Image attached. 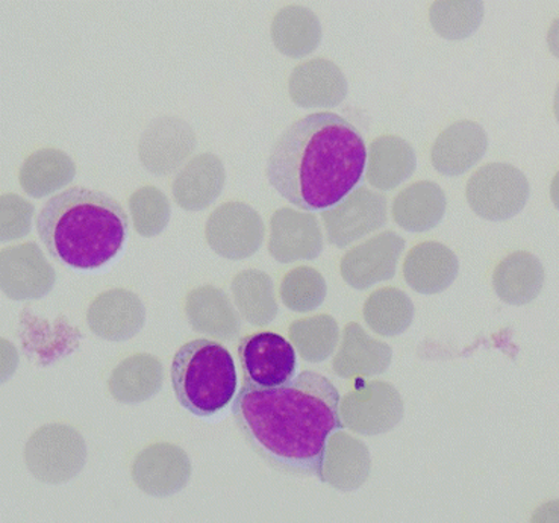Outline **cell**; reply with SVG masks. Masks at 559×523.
I'll list each match as a JSON object with an SVG mask.
<instances>
[{"instance_id":"6da1fadb","label":"cell","mask_w":559,"mask_h":523,"mask_svg":"<svg viewBox=\"0 0 559 523\" xmlns=\"http://www.w3.org/2000/svg\"><path fill=\"white\" fill-rule=\"evenodd\" d=\"M340 401L328 378L305 370L281 388L245 381L233 416L253 451L275 469L320 479L328 442L344 428Z\"/></svg>"},{"instance_id":"7a4b0ae2","label":"cell","mask_w":559,"mask_h":523,"mask_svg":"<svg viewBox=\"0 0 559 523\" xmlns=\"http://www.w3.org/2000/svg\"><path fill=\"white\" fill-rule=\"evenodd\" d=\"M366 142L361 132L335 112L296 120L270 151L265 175L290 204L326 211L350 194L365 175Z\"/></svg>"},{"instance_id":"3957f363","label":"cell","mask_w":559,"mask_h":523,"mask_svg":"<svg viewBox=\"0 0 559 523\" xmlns=\"http://www.w3.org/2000/svg\"><path fill=\"white\" fill-rule=\"evenodd\" d=\"M35 226L50 255L78 272H97L115 263L129 234L123 206L104 191L85 187L50 198Z\"/></svg>"},{"instance_id":"277c9868","label":"cell","mask_w":559,"mask_h":523,"mask_svg":"<svg viewBox=\"0 0 559 523\" xmlns=\"http://www.w3.org/2000/svg\"><path fill=\"white\" fill-rule=\"evenodd\" d=\"M171 385L187 412L201 419H216L236 400V362L221 343L209 338L186 343L171 361Z\"/></svg>"},{"instance_id":"5b68a950","label":"cell","mask_w":559,"mask_h":523,"mask_svg":"<svg viewBox=\"0 0 559 523\" xmlns=\"http://www.w3.org/2000/svg\"><path fill=\"white\" fill-rule=\"evenodd\" d=\"M467 202L479 217L507 221L518 216L530 199L526 175L507 163H490L480 167L467 182Z\"/></svg>"},{"instance_id":"8992f818","label":"cell","mask_w":559,"mask_h":523,"mask_svg":"<svg viewBox=\"0 0 559 523\" xmlns=\"http://www.w3.org/2000/svg\"><path fill=\"white\" fill-rule=\"evenodd\" d=\"M340 415L344 427L358 435H384L404 417V402L386 382L357 380L355 389L340 401Z\"/></svg>"},{"instance_id":"52a82bcc","label":"cell","mask_w":559,"mask_h":523,"mask_svg":"<svg viewBox=\"0 0 559 523\" xmlns=\"http://www.w3.org/2000/svg\"><path fill=\"white\" fill-rule=\"evenodd\" d=\"M238 357L245 381L257 388H281L296 377V350L283 335L270 331L246 335L238 345Z\"/></svg>"},{"instance_id":"ba28073f","label":"cell","mask_w":559,"mask_h":523,"mask_svg":"<svg viewBox=\"0 0 559 523\" xmlns=\"http://www.w3.org/2000/svg\"><path fill=\"white\" fill-rule=\"evenodd\" d=\"M322 218L330 243L344 248L385 226L389 205L384 194L359 187L324 211Z\"/></svg>"},{"instance_id":"9c48e42d","label":"cell","mask_w":559,"mask_h":523,"mask_svg":"<svg viewBox=\"0 0 559 523\" xmlns=\"http://www.w3.org/2000/svg\"><path fill=\"white\" fill-rule=\"evenodd\" d=\"M405 245V238L394 231H385L355 246L342 261L340 271L343 280L357 290L393 280Z\"/></svg>"},{"instance_id":"30bf717a","label":"cell","mask_w":559,"mask_h":523,"mask_svg":"<svg viewBox=\"0 0 559 523\" xmlns=\"http://www.w3.org/2000/svg\"><path fill=\"white\" fill-rule=\"evenodd\" d=\"M264 233L260 214L241 202L218 209L206 226L211 246L221 255L233 260L253 255L263 243Z\"/></svg>"},{"instance_id":"8fae6325","label":"cell","mask_w":559,"mask_h":523,"mask_svg":"<svg viewBox=\"0 0 559 523\" xmlns=\"http://www.w3.org/2000/svg\"><path fill=\"white\" fill-rule=\"evenodd\" d=\"M488 135L479 123L460 120L445 128L433 142L432 166L445 177H460L487 154Z\"/></svg>"},{"instance_id":"7c38bea8","label":"cell","mask_w":559,"mask_h":523,"mask_svg":"<svg viewBox=\"0 0 559 523\" xmlns=\"http://www.w3.org/2000/svg\"><path fill=\"white\" fill-rule=\"evenodd\" d=\"M323 249L322 233L311 214L290 209L277 210L272 218L270 253L281 263L312 260Z\"/></svg>"},{"instance_id":"4fadbf2b","label":"cell","mask_w":559,"mask_h":523,"mask_svg":"<svg viewBox=\"0 0 559 523\" xmlns=\"http://www.w3.org/2000/svg\"><path fill=\"white\" fill-rule=\"evenodd\" d=\"M460 272L459 259L448 246L424 241L406 255L404 276L408 286L421 295L448 290Z\"/></svg>"},{"instance_id":"5bb4252c","label":"cell","mask_w":559,"mask_h":523,"mask_svg":"<svg viewBox=\"0 0 559 523\" xmlns=\"http://www.w3.org/2000/svg\"><path fill=\"white\" fill-rule=\"evenodd\" d=\"M346 95V78L334 62L308 61L292 73L290 96L299 107H337Z\"/></svg>"},{"instance_id":"9a60e30c","label":"cell","mask_w":559,"mask_h":523,"mask_svg":"<svg viewBox=\"0 0 559 523\" xmlns=\"http://www.w3.org/2000/svg\"><path fill=\"white\" fill-rule=\"evenodd\" d=\"M366 179L378 190H393L413 177L417 157L412 144L397 135H381L367 152Z\"/></svg>"},{"instance_id":"2e32d148","label":"cell","mask_w":559,"mask_h":523,"mask_svg":"<svg viewBox=\"0 0 559 523\" xmlns=\"http://www.w3.org/2000/svg\"><path fill=\"white\" fill-rule=\"evenodd\" d=\"M393 350L381 341H374L358 323L344 328L343 345L334 360L338 377H377L389 369Z\"/></svg>"},{"instance_id":"e0dca14e","label":"cell","mask_w":559,"mask_h":523,"mask_svg":"<svg viewBox=\"0 0 559 523\" xmlns=\"http://www.w3.org/2000/svg\"><path fill=\"white\" fill-rule=\"evenodd\" d=\"M545 268L533 253L519 251L500 261L492 272L496 295L510 306H526L538 298Z\"/></svg>"},{"instance_id":"ac0fdd59","label":"cell","mask_w":559,"mask_h":523,"mask_svg":"<svg viewBox=\"0 0 559 523\" xmlns=\"http://www.w3.org/2000/svg\"><path fill=\"white\" fill-rule=\"evenodd\" d=\"M445 194L438 183L418 181L406 187L393 202V218L402 229L409 233H426L443 221Z\"/></svg>"},{"instance_id":"d6986e66","label":"cell","mask_w":559,"mask_h":523,"mask_svg":"<svg viewBox=\"0 0 559 523\" xmlns=\"http://www.w3.org/2000/svg\"><path fill=\"white\" fill-rule=\"evenodd\" d=\"M369 474L370 455L365 443L342 431L335 432L328 442L320 482L349 491L361 487Z\"/></svg>"},{"instance_id":"ffe728a7","label":"cell","mask_w":559,"mask_h":523,"mask_svg":"<svg viewBox=\"0 0 559 523\" xmlns=\"http://www.w3.org/2000/svg\"><path fill=\"white\" fill-rule=\"evenodd\" d=\"M272 34L276 48L293 58L312 52L322 38L319 19L304 7H288L280 11L273 22Z\"/></svg>"},{"instance_id":"44dd1931","label":"cell","mask_w":559,"mask_h":523,"mask_svg":"<svg viewBox=\"0 0 559 523\" xmlns=\"http://www.w3.org/2000/svg\"><path fill=\"white\" fill-rule=\"evenodd\" d=\"M367 325L379 335L396 337L412 326L414 304L405 292L394 287L371 293L365 304Z\"/></svg>"},{"instance_id":"7402d4cb","label":"cell","mask_w":559,"mask_h":523,"mask_svg":"<svg viewBox=\"0 0 559 523\" xmlns=\"http://www.w3.org/2000/svg\"><path fill=\"white\" fill-rule=\"evenodd\" d=\"M486 8L479 0H438L429 10L433 29L448 40H464L484 21Z\"/></svg>"},{"instance_id":"603a6c76","label":"cell","mask_w":559,"mask_h":523,"mask_svg":"<svg viewBox=\"0 0 559 523\" xmlns=\"http://www.w3.org/2000/svg\"><path fill=\"white\" fill-rule=\"evenodd\" d=\"M237 306L252 325L264 326L275 319L277 306L272 280L260 271H246L234 281Z\"/></svg>"},{"instance_id":"cb8c5ba5","label":"cell","mask_w":559,"mask_h":523,"mask_svg":"<svg viewBox=\"0 0 559 523\" xmlns=\"http://www.w3.org/2000/svg\"><path fill=\"white\" fill-rule=\"evenodd\" d=\"M290 337L305 360L320 362L334 353L338 345L340 330L331 316H317L293 323Z\"/></svg>"},{"instance_id":"d4e9b609","label":"cell","mask_w":559,"mask_h":523,"mask_svg":"<svg viewBox=\"0 0 559 523\" xmlns=\"http://www.w3.org/2000/svg\"><path fill=\"white\" fill-rule=\"evenodd\" d=\"M281 296L285 306L297 313L311 311L323 302L326 283L316 269L297 268L284 278Z\"/></svg>"}]
</instances>
